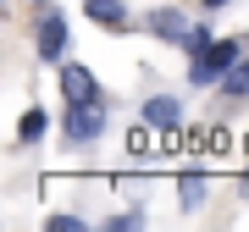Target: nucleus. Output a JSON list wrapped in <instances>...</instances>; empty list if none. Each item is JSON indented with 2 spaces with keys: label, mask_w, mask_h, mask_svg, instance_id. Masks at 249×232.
I'll return each instance as SVG.
<instances>
[{
  "label": "nucleus",
  "mask_w": 249,
  "mask_h": 232,
  "mask_svg": "<svg viewBox=\"0 0 249 232\" xmlns=\"http://www.w3.org/2000/svg\"><path fill=\"white\" fill-rule=\"evenodd\" d=\"M50 232H89L78 215H50Z\"/></svg>",
  "instance_id": "13"
},
{
  "label": "nucleus",
  "mask_w": 249,
  "mask_h": 232,
  "mask_svg": "<svg viewBox=\"0 0 249 232\" xmlns=\"http://www.w3.org/2000/svg\"><path fill=\"white\" fill-rule=\"evenodd\" d=\"M178 199H183L188 210L205 205V177H199V171H178Z\"/></svg>",
  "instance_id": "9"
},
{
  "label": "nucleus",
  "mask_w": 249,
  "mask_h": 232,
  "mask_svg": "<svg viewBox=\"0 0 249 232\" xmlns=\"http://www.w3.org/2000/svg\"><path fill=\"white\" fill-rule=\"evenodd\" d=\"M83 11H89V22H100L106 33H127V28H133V11H127L122 0H83Z\"/></svg>",
  "instance_id": "7"
},
{
  "label": "nucleus",
  "mask_w": 249,
  "mask_h": 232,
  "mask_svg": "<svg viewBox=\"0 0 249 232\" xmlns=\"http://www.w3.org/2000/svg\"><path fill=\"white\" fill-rule=\"evenodd\" d=\"M144 227V210L133 205V210H122V215H111V221H106V232H139Z\"/></svg>",
  "instance_id": "12"
},
{
  "label": "nucleus",
  "mask_w": 249,
  "mask_h": 232,
  "mask_svg": "<svg viewBox=\"0 0 249 232\" xmlns=\"http://www.w3.org/2000/svg\"><path fill=\"white\" fill-rule=\"evenodd\" d=\"M61 99H67V105H94V99H106V94H100V83H94L89 66L61 61Z\"/></svg>",
  "instance_id": "4"
},
{
  "label": "nucleus",
  "mask_w": 249,
  "mask_h": 232,
  "mask_svg": "<svg viewBox=\"0 0 249 232\" xmlns=\"http://www.w3.org/2000/svg\"><path fill=\"white\" fill-rule=\"evenodd\" d=\"M183 99L178 94H150V99H144V122H150L155 127V133H178V127H183Z\"/></svg>",
  "instance_id": "6"
},
{
  "label": "nucleus",
  "mask_w": 249,
  "mask_h": 232,
  "mask_svg": "<svg viewBox=\"0 0 249 232\" xmlns=\"http://www.w3.org/2000/svg\"><path fill=\"white\" fill-rule=\"evenodd\" d=\"M45 127H50L45 111H28L22 122H17V144H39V138H45Z\"/></svg>",
  "instance_id": "10"
},
{
  "label": "nucleus",
  "mask_w": 249,
  "mask_h": 232,
  "mask_svg": "<svg viewBox=\"0 0 249 232\" xmlns=\"http://www.w3.org/2000/svg\"><path fill=\"white\" fill-rule=\"evenodd\" d=\"M139 28H144V33H155L160 45H183V39H188V28H194V22H188L183 11H172V6H155L150 17L139 22Z\"/></svg>",
  "instance_id": "5"
},
{
  "label": "nucleus",
  "mask_w": 249,
  "mask_h": 232,
  "mask_svg": "<svg viewBox=\"0 0 249 232\" xmlns=\"http://www.w3.org/2000/svg\"><path fill=\"white\" fill-rule=\"evenodd\" d=\"M238 55H244V45H238V39H216L205 55H188V83H194V89H216Z\"/></svg>",
  "instance_id": "1"
},
{
  "label": "nucleus",
  "mask_w": 249,
  "mask_h": 232,
  "mask_svg": "<svg viewBox=\"0 0 249 232\" xmlns=\"http://www.w3.org/2000/svg\"><path fill=\"white\" fill-rule=\"evenodd\" d=\"M211 45H216V33H211L205 22H194V28H188V39H183V55H205Z\"/></svg>",
  "instance_id": "11"
},
{
  "label": "nucleus",
  "mask_w": 249,
  "mask_h": 232,
  "mask_svg": "<svg viewBox=\"0 0 249 232\" xmlns=\"http://www.w3.org/2000/svg\"><path fill=\"white\" fill-rule=\"evenodd\" d=\"M222 6H232V0H205V11H222Z\"/></svg>",
  "instance_id": "14"
},
{
  "label": "nucleus",
  "mask_w": 249,
  "mask_h": 232,
  "mask_svg": "<svg viewBox=\"0 0 249 232\" xmlns=\"http://www.w3.org/2000/svg\"><path fill=\"white\" fill-rule=\"evenodd\" d=\"M106 99H94V105H67V144H94L106 133Z\"/></svg>",
  "instance_id": "3"
},
{
  "label": "nucleus",
  "mask_w": 249,
  "mask_h": 232,
  "mask_svg": "<svg viewBox=\"0 0 249 232\" xmlns=\"http://www.w3.org/2000/svg\"><path fill=\"white\" fill-rule=\"evenodd\" d=\"M222 89V99H249V55H238V61L227 66V78L216 83Z\"/></svg>",
  "instance_id": "8"
},
{
  "label": "nucleus",
  "mask_w": 249,
  "mask_h": 232,
  "mask_svg": "<svg viewBox=\"0 0 249 232\" xmlns=\"http://www.w3.org/2000/svg\"><path fill=\"white\" fill-rule=\"evenodd\" d=\"M34 50H39V61H61V55H67V11L61 6H45V11H39Z\"/></svg>",
  "instance_id": "2"
}]
</instances>
